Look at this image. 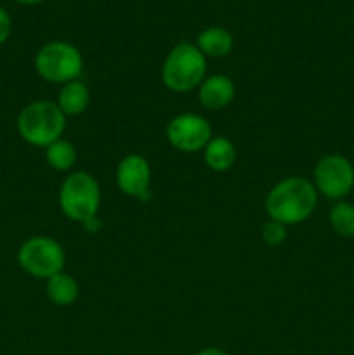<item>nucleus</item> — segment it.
Instances as JSON below:
<instances>
[{
	"instance_id": "20e7f679",
	"label": "nucleus",
	"mask_w": 354,
	"mask_h": 355,
	"mask_svg": "<svg viewBox=\"0 0 354 355\" xmlns=\"http://www.w3.org/2000/svg\"><path fill=\"white\" fill-rule=\"evenodd\" d=\"M101 207V187L89 172H75L65 179L59 189V208L75 222L97 217Z\"/></svg>"
},
{
	"instance_id": "a211bd4d",
	"label": "nucleus",
	"mask_w": 354,
	"mask_h": 355,
	"mask_svg": "<svg viewBox=\"0 0 354 355\" xmlns=\"http://www.w3.org/2000/svg\"><path fill=\"white\" fill-rule=\"evenodd\" d=\"M10 31H12V21L9 12L0 6V45L6 44L7 38L10 37Z\"/></svg>"
},
{
	"instance_id": "f8f14e48",
	"label": "nucleus",
	"mask_w": 354,
	"mask_h": 355,
	"mask_svg": "<svg viewBox=\"0 0 354 355\" xmlns=\"http://www.w3.org/2000/svg\"><path fill=\"white\" fill-rule=\"evenodd\" d=\"M90 92L89 87L80 80H73L62 85L59 90L58 106L65 113V116H78L89 107Z\"/></svg>"
},
{
	"instance_id": "6e6552de",
	"label": "nucleus",
	"mask_w": 354,
	"mask_h": 355,
	"mask_svg": "<svg viewBox=\"0 0 354 355\" xmlns=\"http://www.w3.org/2000/svg\"><path fill=\"white\" fill-rule=\"evenodd\" d=\"M167 139L177 151L198 153L210 142L212 127L200 114L184 113L169 121Z\"/></svg>"
},
{
	"instance_id": "9d476101",
	"label": "nucleus",
	"mask_w": 354,
	"mask_h": 355,
	"mask_svg": "<svg viewBox=\"0 0 354 355\" xmlns=\"http://www.w3.org/2000/svg\"><path fill=\"white\" fill-rule=\"evenodd\" d=\"M235 83L229 76L226 75H214L208 76L201 82L200 92H198V99H200L201 106L207 110L217 111L224 110L226 106L233 103L235 99Z\"/></svg>"
},
{
	"instance_id": "9b49d317",
	"label": "nucleus",
	"mask_w": 354,
	"mask_h": 355,
	"mask_svg": "<svg viewBox=\"0 0 354 355\" xmlns=\"http://www.w3.org/2000/svg\"><path fill=\"white\" fill-rule=\"evenodd\" d=\"M235 38L231 31L222 26H210L198 35L196 47L205 58H224L233 51Z\"/></svg>"
},
{
	"instance_id": "423d86ee",
	"label": "nucleus",
	"mask_w": 354,
	"mask_h": 355,
	"mask_svg": "<svg viewBox=\"0 0 354 355\" xmlns=\"http://www.w3.org/2000/svg\"><path fill=\"white\" fill-rule=\"evenodd\" d=\"M21 269L37 279H45L62 272L66 255L62 246L49 236H33L17 252Z\"/></svg>"
},
{
	"instance_id": "dca6fc26",
	"label": "nucleus",
	"mask_w": 354,
	"mask_h": 355,
	"mask_svg": "<svg viewBox=\"0 0 354 355\" xmlns=\"http://www.w3.org/2000/svg\"><path fill=\"white\" fill-rule=\"evenodd\" d=\"M330 225L340 238H354V205L349 201H337L330 208Z\"/></svg>"
},
{
	"instance_id": "39448f33",
	"label": "nucleus",
	"mask_w": 354,
	"mask_h": 355,
	"mask_svg": "<svg viewBox=\"0 0 354 355\" xmlns=\"http://www.w3.org/2000/svg\"><path fill=\"white\" fill-rule=\"evenodd\" d=\"M35 69L45 82L65 85L82 75V52L69 42H49L35 55Z\"/></svg>"
},
{
	"instance_id": "f03ea898",
	"label": "nucleus",
	"mask_w": 354,
	"mask_h": 355,
	"mask_svg": "<svg viewBox=\"0 0 354 355\" xmlns=\"http://www.w3.org/2000/svg\"><path fill=\"white\" fill-rule=\"evenodd\" d=\"M17 132L24 142L35 148H47L62 137L66 116L51 101H33L17 114Z\"/></svg>"
},
{
	"instance_id": "4468645a",
	"label": "nucleus",
	"mask_w": 354,
	"mask_h": 355,
	"mask_svg": "<svg viewBox=\"0 0 354 355\" xmlns=\"http://www.w3.org/2000/svg\"><path fill=\"white\" fill-rule=\"evenodd\" d=\"M203 153L205 163L214 172H228L236 162V148L228 137H212Z\"/></svg>"
},
{
	"instance_id": "f3484780",
	"label": "nucleus",
	"mask_w": 354,
	"mask_h": 355,
	"mask_svg": "<svg viewBox=\"0 0 354 355\" xmlns=\"http://www.w3.org/2000/svg\"><path fill=\"white\" fill-rule=\"evenodd\" d=\"M260 234L267 246H280L287 239V225L276 220H269L262 225Z\"/></svg>"
},
{
	"instance_id": "aec40b11",
	"label": "nucleus",
	"mask_w": 354,
	"mask_h": 355,
	"mask_svg": "<svg viewBox=\"0 0 354 355\" xmlns=\"http://www.w3.org/2000/svg\"><path fill=\"white\" fill-rule=\"evenodd\" d=\"M17 3H23V6H37V3L45 2V0H14Z\"/></svg>"
},
{
	"instance_id": "1a4fd4ad",
	"label": "nucleus",
	"mask_w": 354,
	"mask_h": 355,
	"mask_svg": "<svg viewBox=\"0 0 354 355\" xmlns=\"http://www.w3.org/2000/svg\"><path fill=\"white\" fill-rule=\"evenodd\" d=\"M117 186L132 198H146L151 182V168L144 156L128 155L117 166Z\"/></svg>"
},
{
	"instance_id": "2eb2a0df",
	"label": "nucleus",
	"mask_w": 354,
	"mask_h": 355,
	"mask_svg": "<svg viewBox=\"0 0 354 355\" xmlns=\"http://www.w3.org/2000/svg\"><path fill=\"white\" fill-rule=\"evenodd\" d=\"M45 162L52 170H58V172H66V170L73 168V165L76 163L75 146L65 139L52 142L51 146L45 148Z\"/></svg>"
},
{
	"instance_id": "0eeeda50",
	"label": "nucleus",
	"mask_w": 354,
	"mask_h": 355,
	"mask_svg": "<svg viewBox=\"0 0 354 355\" xmlns=\"http://www.w3.org/2000/svg\"><path fill=\"white\" fill-rule=\"evenodd\" d=\"M312 184L328 200H344L354 189V165L342 155L323 156L312 170Z\"/></svg>"
},
{
	"instance_id": "6ab92c4d",
	"label": "nucleus",
	"mask_w": 354,
	"mask_h": 355,
	"mask_svg": "<svg viewBox=\"0 0 354 355\" xmlns=\"http://www.w3.org/2000/svg\"><path fill=\"white\" fill-rule=\"evenodd\" d=\"M196 355H228L222 349H217V347H208V349L200 350Z\"/></svg>"
},
{
	"instance_id": "7ed1b4c3",
	"label": "nucleus",
	"mask_w": 354,
	"mask_h": 355,
	"mask_svg": "<svg viewBox=\"0 0 354 355\" xmlns=\"http://www.w3.org/2000/svg\"><path fill=\"white\" fill-rule=\"evenodd\" d=\"M207 73V59L191 42L174 45L162 66V82L172 92H189L201 85Z\"/></svg>"
},
{
	"instance_id": "ddd939ff",
	"label": "nucleus",
	"mask_w": 354,
	"mask_h": 355,
	"mask_svg": "<svg viewBox=\"0 0 354 355\" xmlns=\"http://www.w3.org/2000/svg\"><path fill=\"white\" fill-rule=\"evenodd\" d=\"M45 291H47L49 300L59 307H68L76 302L80 295L78 283L75 277L68 272H59L56 276L49 277L47 284H45Z\"/></svg>"
},
{
	"instance_id": "f257e3e1",
	"label": "nucleus",
	"mask_w": 354,
	"mask_h": 355,
	"mask_svg": "<svg viewBox=\"0 0 354 355\" xmlns=\"http://www.w3.org/2000/svg\"><path fill=\"white\" fill-rule=\"evenodd\" d=\"M318 205V191L312 180L288 177L280 180L266 196V211L271 220L297 225L307 220Z\"/></svg>"
}]
</instances>
